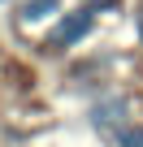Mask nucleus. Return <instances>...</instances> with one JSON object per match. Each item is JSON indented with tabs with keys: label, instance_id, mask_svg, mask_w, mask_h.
<instances>
[{
	"label": "nucleus",
	"instance_id": "f257e3e1",
	"mask_svg": "<svg viewBox=\"0 0 143 147\" xmlns=\"http://www.w3.org/2000/svg\"><path fill=\"white\" fill-rule=\"evenodd\" d=\"M91 26H96V13H91V9H74V13H65V18L56 22V30L48 35V48H52V52L74 48L78 39H87V35H91Z\"/></svg>",
	"mask_w": 143,
	"mask_h": 147
},
{
	"label": "nucleus",
	"instance_id": "f03ea898",
	"mask_svg": "<svg viewBox=\"0 0 143 147\" xmlns=\"http://www.w3.org/2000/svg\"><path fill=\"white\" fill-rule=\"evenodd\" d=\"M126 113H130V104H126L121 95H113V100L96 104V113H91V125H96L100 134H121V121H126Z\"/></svg>",
	"mask_w": 143,
	"mask_h": 147
},
{
	"label": "nucleus",
	"instance_id": "7ed1b4c3",
	"mask_svg": "<svg viewBox=\"0 0 143 147\" xmlns=\"http://www.w3.org/2000/svg\"><path fill=\"white\" fill-rule=\"evenodd\" d=\"M56 9H61V0H26V5H22V18L35 22V18H48V13H56Z\"/></svg>",
	"mask_w": 143,
	"mask_h": 147
},
{
	"label": "nucleus",
	"instance_id": "20e7f679",
	"mask_svg": "<svg viewBox=\"0 0 143 147\" xmlns=\"http://www.w3.org/2000/svg\"><path fill=\"white\" fill-rule=\"evenodd\" d=\"M117 143H121V147H143V125H126V130L117 134Z\"/></svg>",
	"mask_w": 143,
	"mask_h": 147
},
{
	"label": "nucleus",
	"instance_id": "39448f33",
	"mask_svg": "<svg viewBox=\"0 0 143 147\" xmlns=\"http://www.w3.org/2000/svg\"><path fill=\"white\" fill-rule=\"evenodd\" d=\"M139 39H143V9H139Z\"/></svg>",
	"mask_w": 143,
	"mask_h": 147
}]
</instances>
